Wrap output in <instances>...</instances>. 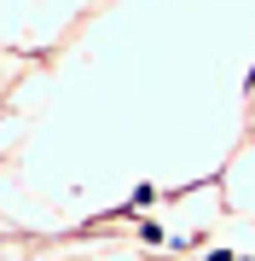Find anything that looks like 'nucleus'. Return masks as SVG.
<instances>
[]
</instances>
